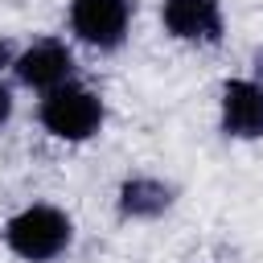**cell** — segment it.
Wrapping results in <instances>:
<instances>
[{
    "mask_svg": "<svg viewBox=\"0 0 263 263\" xmlns=\"http://www.w3.org/2000/svg\"><path fill=\"white\" fill-rule=\"evenodd\" d=\"M0 238L8 255H16L21 263H53L74 247V218L62 205L33 201V205H21L4 222Z\"/></svg>",
    "mask_w": 263,
    "mask_h": 263,
    "instance_id": "6da1fadb",
    "label": "cell"
},
{
    "mask_svg": "<svg viewBox=\"0 0 263 263\" xmlns=\"http://www.w3.org/2000/svg\"><path fill=\"white\" fill-rule=\"evenodd\" d=\"M37 123L45 127V136H53L62 144H86L103 132L107 103H103L99 90H90L86 82L74 78V82L37 99Z\"/></svg>",
    "mask_w": 263,
    "mask_h": 263,
    "instance_id": "7a4b0ae2",
    "label": "cell"
},
{
    "mask_svg": "<svg viewBox=\"0 0 263 263\" xmlns=\"http://www.w3.org/2000/svg\"><path fill=\"white\" fill-rule=\"evenodd\" d=\"M132 16H136V0H70L74 41H82L99 53L123 49V41L132 33Z\"/></svg>",
    "mask_w": 263,
    "mask_h": 263,
    "instance_id": "3957f363",
    "label": "cell"
},
{
    "mask_svg": "<svg viewBox=\"0 0 263 263\" xmlns=\"http://www.w3.org/2000/svg\"><path fill=\"white\" fill-rule=\"evenodd\" d=\"M12 78L25 90L49 95L66 82H74V49L58 37H37L33 45H25L12 62Z\"/></svg>",
    "mask_w": 263,
    "mask_h": 263,
    "instance_id": "277c9868",
    "label": "cell"
},
{
    "mask_svg": "<svg viewBox=\"0 0 263 263\" xmlns=\"http://www.w3.org/2000/svg\"><path fill=\"white\" fill-rule=\"evenodd\" d=\"M160 25L181 45H218L226 37L222 0H160Z\"/></svg>",
    "mask_w": 263,
    "mask_h": 263,
    "instance_id": "5b68a950",
    "label": "cell"
},
{
    "mask_svg": "<svg viewBox=\"0 0 263 263\" xmlns=\"http://www.w3.org/2000/svg\"><path fill=\"white\" fill-rule=\"evenodd\" d=\"M218 127L226 140H263V78H226L218 90Z\"/></svg>",
    "mask_w": 263,
    "mask_h": 263,
    "instance_id": "8992f818",
    "label": "cell"
},
{
    "mask_svg": "<svg viewBox=\"0 0 263 263\" xmlns=\"http://www.w3.org/2000/svg\"><path fill=\"white\" fill-rule=\"evenodd\" d=\"M168 205H173V185H164L156 177H127L115 197V210L123 222H152Z\"/></svg>",
    "mask_w": 263,
    "mask_h": 263,
    "instance_id": "52a82bcc",
    "label": "cell"
},
{
    "mask_svg": "<svg viewBox=\"0 0 263 263\" xmlns=\"http://www.w3.org/2000/svg\"><path fill=\"white\" fill-rule=\"evenodd\" d=\"M12 111H16V99H12V86L0 78V127L12 119Z\"/></svg>",
    "mask_w": 263,
    "mask_h": 263,
    "instance_id": "ba28073f",
    "label": "cell"
},
{
    "mask_svg": "<svg viewBox=\"0 0 263 263\" xmlns=\"http://www.w3.org/2000/svg\"><path fill=\"white\" fill-rule=\"evenodd\" d=\"M12 62H16V49H12V41L0 33V74H4V70H12Z\"/></svg>",
    "mask_w": 263,
    "mask_h": 263,
    "instance_id": "9c48e42d",
    "label": "cell"
},
{
    "mask_svg": "<svg viewBox=\"0 0 263 263\" xmlns=\"http://www.w3.org/2000/svg\"><path fill=\"white\" fill-rule=\"evenodd\" d=\"M255 78H263V49L255 53Z\"/></svg>",
    "mask_w": 263,
    "mask_h": 263,
    "instance_id": "30bf717a",
    "label": "cell"
}]
</instances>
